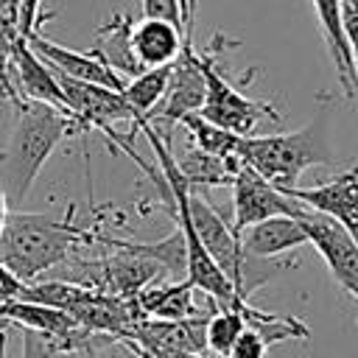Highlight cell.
Segmentation results:
<instances>
[{"instance_id":"cell-1","label":"cell","mask_w":358,"mask_h":358,"mask_svg":"<svg viewBox=\"0 0 358 358\" xmlns=\"http://www.w3.org/2000/svg\"><path fill=\"white\" fill-rule=\"evenodd\" d=\"M92 241H98V235L73 221V207H67L64 215L8 210L0 232V263L22 282H36Z\"/></svg>"},{"instance_id":"cell-2","label":"cell","mask_w":358,"mask_h":358,"mask_svg":"<svg viewBox=\"0 0 358 358\" xmlns=\"http://www.w3.org/2000/svg\"><path fill=\"white\" fill-rule=\"evenodd\" d=\"M73 134L78 129L67 112L39 101H14V120L0 151V190L8 204L28 196L50 154Z\"/></svg>"},{"instance_id":"cell-3","label":"cell","mask_w":358,"mask_h":358,"mask_svg":"<svg viewBox=\"0 0 358 358\" xmlns=\"http://www.w3.org/2000/svg\"><path fill=\"white\" fill-rule=\"evenodd\" d=\"M238 159L260 173L280 190L296 187L302 173L316 165H333L336 151L330 145L327 120L319 115L313 123L285 134H249L238 143Z\"/></svg>"},{"instance_id":"cell-4","label":"cell","mask_w":358,"mask_h":358,"mask_svg":"<svg viewBox=\"0 0 358 358\" xmlns=\"http://www.w3.org/2000/svg\"><path fill=\"white\" fill-rule=\"evenodd\" d=\"M224 50H227L224 34H215L199 50V62H201V73H204V101L196 115H201L204 120H210L238 137H249L257 131V126L263 120H280V112L268 101L249 98L235 84H229V78L221 73Z\"/></svg>"},{"instance_id":"cell-5","label":"cell","mask_w":358,"mask_h":358,"mask_svg":"<svg viewBox=\"0 0 358 358\" xmlns=\"http://www.w3.org/2000/svg\"><path fill=\"white\" fill-rule=\"evenodd\" d=\"M232 232L241 235L246 227L274 218V215H296L302 210L299 201H294L288 193L266 182L260 173H255L249 165H238L232 176Z\"/></svg>"},{"instance_id":"cell-6","label":"cell","mask_w":358,"mask_h":358,"mask_svg":"<svg viewBox=\"0 0 358 358\" xmlns=\"http://www.w3.org/2000/svg\"><path fill=\"white\" fill-rule=\"evenodd\" d=\"M296 218L308 235V243L322 255L324 266L330 268L336 285L358 302V243L336 221H330L308 207H302L296 213Z\"/></svg>"},{"instance_id":"cell-7","label":"cell","mask_w":358,"mask_h":358,"mask_svg":"<svg viewBox=\"0 0 358 358\" xmlns=\"http://www.w3.org/2000/svg\"><path fill=\"white\" fill-rule=\"evenodd\" d=\"M302 207L336 221L355 243H358V165L338 171L336 176L310 185V187H288L282 190Z\"/></svg>"},{"instance_id":"cell-8","label":"cell","mask_w":358,"mask_h":358,"mask_svg":"<svg viewBox=\"0 0 358 358\" xmlns=\"http://www.w3.org/2000/svg\"><path fill=\"white\" fill-rule=\"evenodd\" d=\"M204 101V73L199 62V50L193 48L190 36H185V45L179 56L171 62V76H168V90L154 109L151 120H165L176 126L185 115H193L201 109Z\"/></svg>"},{"instance_id":"cell-9","label":"cell","mask_w":358,"mask_h":358,"mask_svg":"<svg viewBox=\"0 0 358 358\" xmlns=\"http://www.w3.org/2000/svg\"><path fill=\"white\" fill-rule=\"evenodd\" d=\"M11 84H14V101H39V103H50L62 112H67L62 87L56 81V73L48 67V62L28 45V39L22 36L14 45L11 53V67H8ZM11 101V103H14ZM70 115V112H67Z\"/></svg>"},{"instance_id":"cell-10","label":"cell","mask_w":358,"mask_h":358,"mask_svg":"<svg viewBox=\"0 0 358 358\" xmlns=\"http://www.w3.org/2000/svg\"><path fill=\"white\" fill-rule=\"evenodd\" d=\"M28 45L48 62L50 70L67 76V78H76V81H87V84H98V87H109V90H123L126 78H120L106 62H101L92 50L90 53H78V50H70L48 36H42V31H36L34 36H28Z\"/></svg>"},{"instance_id":"cell-11","label":"cell","mask_w":358,"mask_h":358,"mask_svg":"<svg viewBox=\"0 0 358 358\" xmlns=\"http://www.w3.org/2000/svg\"><path fill=\"white\" fill-rule=\"evenodd\" d=\"M0 322H6L8 327L17 324L22 330L39 333L50 341H56L59 350H70L78 338H81V324L50 305H39V302H28V299H11L6 305H0Z\"/></svg>"},{"instance_id":"cell-12","label":"cell","mask_w":358,"mask_h":358,"mask_svg":"<svg viewBox=\"0 0 358 358\" xmlns=\"http://www.w3.org/2000/svg\"><path fill=\"white\" fill-rule=\"evenodd\" d=\"M129 45L140 70L165 67L179 56L185 45V28L162 17H140L131 22Z\"/></svg>"},{"instance_id":"cell-13","label":"cell","mask_w":358,"mask_h":358,"mask_svg":"<svg viewBox=\"0 0 358 358\" xmlns=\"http://www.w3.org/2000/svg\"><path fill=\"white\" fill-rule=\"evenodd\" d=\"M243 252L255 257H280L285 252H294L299 246H308V235L296 215H274L266 221H257L246 227L238 235Z\"/></svg>"},{"instance_id":"cell-14","label":"cell","mask_w":358,"mask_h":358,"mask_svg":"<svg viewBox=\"0 0 358 358\" xmlns=\"http://www.w3.org/2000/svg\"><path fill=\"white\" fill-rule=\"evenodd\" d=\"M310 6H313V11H316L319 34H322L324 48H327V56H330V62H333L336 78H338L344 95H347V98H355L358 81H355L352 53H350L344 28H341V0H310Z\"/></svg>"},{"instance_id":"cell-15","label":"cell","mask_w":358,"mask_h":358,"mask_svg":"<svg viewBox=\"0 0 358 358\" xmlns=\"http://www.w3.org/2000/svg\"><path fill=\"white\" fill-rule=\"evenodd\" d=\"M131 17L126 14H115L112 20H106L98 34H95V45H92V53L106 62L120 78H131L137 73H143L131 56V45H129V34H131Z\"/></svg>"},{"instance_id":"cell-16","label":"cell","mask_w":358,"mask_h":358,"mask_svg":"<svg viewBox=\"0 0 358 358\" xmlns=\"http://www.w3.org/2000/svg\"><path fill=\"white\" fill-rule=\"evenodd\" d=\"M176 159V168L179 173L185 176V182L199 190V187H229L232 185V176L241 165V159H218V157H210L199 148H193L187 143V151L182 157H173Z\"/></svg>"},{"instance_id":"cell-17","label":"cell","mask_w":358,"mask_h":358,"mask_svg":"<svg viewBox=\"0 0 358 358\" xmlns=\"http://www.w3.org/2000/svg\"><path fill=\"white\" fill-rule=\"evenodd\" d=\"M168 76H171V64L165 67H151V70H143L131 78H126L120 95L126 98V103L131 106V112L137 115V126L143 120H151L154 109L159 106L165 90H168Z\"/></svg>"},{"instance_id":"cell-18","label":"cell","mask_w":358,"mask_h":358,"mask_svg":"<svg viewBox=\"0 0 358 358\" xmlns=\"http://www.w3.org/2000/svg\"><path fill=\"white\" fill-rule=\"evenodd\" d=\"M176 126H182L187 131V140H190L193 148H199V151H204L210 157H218V159H238V143H241L238 134L204 120L196 112L185 115Z\"/></svg>"},{"instance_id":"cell-19","label":"cell","mask_w":358,"mask_h":358,"mask_svg":"<svg viewBox=\"0 0 358 358\" xmlns=\"http://www.w3.org/2000/svg\"><path fill=\"white\" fill-rule=\"evenodd\" d=\"M246 330V319L241 313V302L232 308H218L207 322H204V347L221 358L232 350L238 336Z\"/></svg>"},{"instance_id":"cell-20","label":"cell","mask_w":358,"mask_h":358,"mask_svg":"<svg viewBox=\"0 0 358 358\" xmlns=\"http://www.w3.org/2000/svg\"><path fill=\"white\" fill-rule=\"evenodd\" d=\"M22 39L20 34V0H0V98L14 101V84L8 76L14 45Z\"/></svg>"},{"instance_id":"cell-21","label":"cell","mask_w":358,"mask_h":358,"mask_svg":"<svg viewBox=\"0 0 358 358\" xmlns=\"http://www.w3.org/2000/svg\"><path fill=\"white\" fill-rule=\"evenodd\" d=\"M193 285L185 280L182 285H168V288H154L148 294H143V310L157 316V319H168V322H179L193 310L190 302Z\"/></svg>"},{"instance_id":"cell-22","label":"cell","mask_w":358,"mask_h":358,"mask_svg":"<svg viewBox=\"0 0 358 358\" xmlns=\"http://www.w3.org/2000/svg\"><path fill=\"white\" fill-rule=\"evenodd\" d=\"M341 28L352 53V67H355V81H358V0H341Z\"/></svg>"},{"instance_id":"cell-23","label":"cell","mask_w":358,"mask_h":358,"mask_svg":"<svg viewBox=\"0 0 358 358\" xmlns=\"http://www.w3.org/2000/svg\"><path fill=\"white\" fill-rule=\"evenodd\" d=\"M266 350H268V344L252 327H246L238 336V341L232 344V350L227 352V358H266Z\"/></svg>"},{"instance_id":"cell-24","label":"cell","mask_w":358,"mask_h":358,"mask_svg":"<svg viewBox=\"0 0 358 358\" xmlns=\"http://www.w3.org/2000/svg\"><path fill=\"white\" fill-rule=\"evenodd\" d=\"M56 352H59L56 341L39 336V333L22 330V358H50V355H56Z\"/></svg>"},{"instance_id":"cell-25","label":"cell","mask_w":358,"mask_h":358,"mask_svg":"<svg viewBox=\"0 0 358 358\" xmlns=\"http://www.w3.org/2000/svg\"><path fill=\"white\" fill-rule=\"evenodd\" d=\"M140 8H143V17H162V20H171L176 25H182L179 0H140Z\"/></svg>"},{"instance_id":"cell-26","label":"cell","mask_w":358,"mask_h":358,"mask_svg":"<svg viewBox=\"0 0 358 358\" xmlns=\"http://www.w3.org/2000/svg\"><path fill=\"white\" fill-rule=\"evenodd\" d=\"M28 282H22L17 274H11L3 263H0V305L11 302V299H22V291H25Z\"/></svg>"},{"instance_id":"cell-27","label":"cell","mask_w":358,"mask_h":358,"mask_svg":"<svg viewBox=\"0 0 358 358\" xmlns=\"http://www.w3.org/2000/svg\"><path fill=\"white\" fill-rule=\"evenodd\" d=\"M193 8H196V0H179V11H182V25H185V36H190Z\"/></svg>"},{"instance_id":"cell-28","label":"cell","mask_w":358,"mask_h":358,"mask_svg":"<svg viewBox=\"0 0 358 358\" xmlns=\"http://www.w3.org/2000/svg\"><path fill=\"white\" fill-rule=\"evenodd\" d=\"M6 350H8V324L0 322V358H6Z\"/></svg>"},{"instance_id":"cell-29","label":"cell","mask_w":358,"mask_h":358,"mask_svg":"<svg viewBox=\"0 0 358 358\" xmlns=\"http://www.w3.org/2000/svg\"><path fill=\"white\" fill-rule=\"evenodd\" d=\"M6 215H8V201H6V196H3V190H0V232H3Z\"/></svg>"},{"instance_id":"cell-30","label":"cell","mask_w":358,"mask_h":358,"mask_svg":"<svg viewBox=\"0 0 358 358\" xmlns=\"http://www.w3.org/2000/svg\"><path fill=\"white\" fill-rule=\"evenodd\" d=\"M179 358H201L199 352H185V355H179Z\"/></svg>"},{"instance_id":"cell-31","label":"cell","mask_w":358,"mask_h":358,"mask_svg":"<svg viewBox=\"0 0 358 358\" xmlns=\"http://www.w3.org/2000/svg\"><path fill=\"white\" fill-rule=\"evenodd\" d=\"M140 358H148V355H143V352H140Z\"/></svg>"}]
</instances>
